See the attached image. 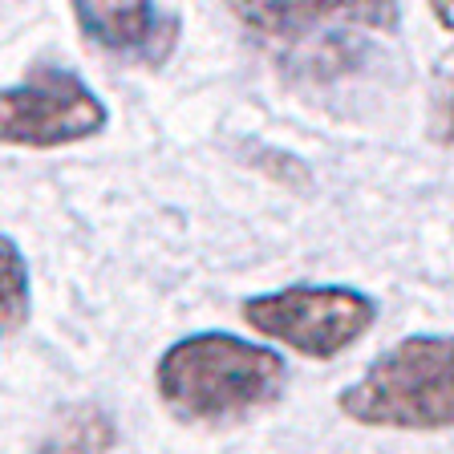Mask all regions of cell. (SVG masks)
I'll return each mask as SVG.
<instances>
[{"label": "cell", "instance_id": "obj_1", "mask_svg": "<svg viewBox=\"0 0 454 454\" xmlns=\"http://www.w3.org/2000/svg\"><path fill=\"white\" fill-rule=\"evenodd\" d=\"M284 386L280 353L215 329L175 340L154 365L162 406L191 426H236L276 406Z\"/></svg>", "mask_w": 454, "mask_h": 454}, {"label": "cell", "instance_id": "obj_2", "mask_svg": "<svg viewBox=\"0 0 454 454\" xmlns=\"http://www.w3.org/2000/svg\"><path fill=\"white\" fill-rule=\"evenodd\" d=\"M337 406L373 430H454V333L397 340L340 389Z\"/></svg>", "mask_w": 454, "mask_h": 454}, {"label": "cell", "instance_id": "obj_3", "mask_svg": "<svg viewBox=\"0 0 454 454\" xmlns=\"http://www.w3.org/2000/svg\"><path fill=\"white\" fill-rule=\"evenodd\" d=\"M244 321L252 333L280 340L301 357L329 361L373 329L378 304L345 284H293L244 301Z\"/></svg>", "mask_w": 454, "mask_h": 454}, {"label": "cell", "instance_id": "obj_4", "mask_svg": "<svg viewBox=\"0 0 454 454\" xmlns=\"http://www.w3.org/2000/svg\"><path fill=\"white\" fill-rule=\"evenodd\" d=\"M106 118V102L85 77L61 66H37L20 85L0 90V146H74L102 134Z\"/></svg>", "mask_w": 454, "mask_h": 454}, {"label": "cell", "instance_id": "obj_5", "mask_svg": "<svg viewBox=\"0 0 454 454\" xmlns=\"http://www.w3.org/2000/svg\"><path fill=\"white\" fill-rule=\"evenodd\" d=\"M77 28L98 49L159 69L179 45V12L159 4H74Z\"/></svg>", "mask_w": 454, "mask_h": 454}, {"label": "cell", "instance_id": "obj_6", "mask_svg": "<svg viewBox=\"0 0 454 454\" xmlns=\"http://www.w3.org/2000/svg\"><path fill=\"white\" fill-rule=\"evenodd\" d=\"M114 422L98 406H77L53 426L41 442V454H110Z\"/></svg>", "mask_w": 454, "mask_h": 454}, {"label": "cell", "instance_id": "obj_7", "mask_svg": "<svg viewBox=\"0 0 454 454\" xmlns=\"http://www.w3.org/2000/svg\"><path fill=\"white\" fill-rule=\"evenodd\" d=\"M33 309V284L20 247L9 236H0V325H25Z\"/></svg>", "mask_w": 454, "mask_h": 454}, {"label": "cell", "instance_id": "obj_8", "mask_svg": "<svg viewBox=\"0 0 454 454\" xmlns=\"http://www.w3.org/2000/svg\"><path fill=\"white\" fill-rule=\"evenodd\" d=\"M430 9H434L438 25H442V28H450V33H454V4H430Z\"/></svg>", "mask_w": 454, "mask_h": 454}, {"label": "cell", "instance_id": "obj_9", "mask_svg": "<svg viewBox=\"0 0 454 454\" xmlns=\"http://www.w3.org/2000/svg\"><path fill=\"white\" fill-rule=\"evenodd\" d=\"M442 138L454 142V98L446 102V110H442Z\"/></svg>", "mask_w": 454, "mask_h": 454}]
</instances>
